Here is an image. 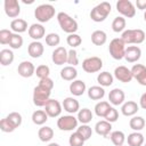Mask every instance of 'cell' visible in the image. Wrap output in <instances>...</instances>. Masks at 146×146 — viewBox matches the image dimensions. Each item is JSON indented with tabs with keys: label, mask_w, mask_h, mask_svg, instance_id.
<instances>
[{
	"label": "cell",
	"mask_w": 146,
	"mask_h": 146,
	"mask_svg": "<svg viewBox=\"0 0 146 146\" xmlns=\"http://www.w3.org/2000/svg\"><path fill=\"white\" fill-rule=\"evenodd\" d=\"M10 29L15 33H23L27 30V22L22 18H15L10 22Z\"/></svg>",
	"instance_id": "cell-25"
},
{
	"label": "cell",
	"mask_w": 146,
	"mask_h": 146,
	"mask_svg": "<svg viewBox=\"0 0 146 146\" xmlns=\"http://www.w3.org/2000/svg\"><path fill=\"white\" fill-rule=\"evenodd\" d=\"M44 47L40 41H32L27 47V52L32 58H39L42 56Z\"/></svg>",
	"instance_id": "cell-19"
},
{
	"label": "cell",
	"mask_w": 146,
	"mask_h": 146,
	"mask_svg": "<svg viewBox=\"0 0 146 146\" xmlns=\"http://www.w3.org/2000/svg\"><path fill=\"white\" fill-rule=\"evenodd\" d=\"M6 117H7L16 128H18V127L22 124V121H23V117H22V115H21L18 112H11V113H9Z\"/></svg>",
	"instance_id": "cell-44"
},
{
	"label": "cell",
	"mask_w": 146,
	"mask_h": 146,
	"mask_svg": "<svg viewBox=\"0 0 146 146\" xmlns=\"http://www.w3.org/2000/svg\"><path fill=\"white\" fill-rule=\"evenodd\" d=\"M84 139H83V137L78 132V131H75V132H73L71 136H70V138H68V143H70V146H83L84 145Z\"/></svg>",
	"instance_id": "cell-38"
},
{
	"label": "cell",
	"mask_w": 146,
	"mask_h": 146,
	"mask_svg": "<svg viewBox=\"0 0 146 146\" xmlns=\"http://www.w3.org/2000/svg\"><path fill=\"white\" fill-rule=\"evenodd\" d=\"M127 141H128L129 146H143L144 145V136L139 131H135V132H131L130 135H128Z\"/></svg>",
	"instance_id": "cell-27"
},
{
	"label": "cell",
	"mask_w": 146,
	"mask_h": 146,
	"mask_svg": "<svg viewBox=\"0 0 146 146\" xmlns=\"http://www.w3.org/2000/svg\"><path fill=\"white\" fill-rule=\"evenodd\" d=\"M91 120H92V112L89 108L84 107L78 112V121L81 122L82 124H88Z\"/></svg>",
	"instance_id": "cell-35"
},
{
	"label": "cell",
	"mask_w": 146,
	"mask_h": 146,
	"mask_svg": "<svg viewBox=\"0 0 146 146\" xmlns=\"http://www.w3.org/2000/svg\"><path fill=\"white\" fill-rule=\"evenodd\" d=\"M136 6L140 10H146V0H137Z\"/></svg>",
	"instance_id": "cell-50"
},
{
	"label": "cell",
	"mask_w": 146,
	"mask_h": 146,
	"mask_svg": "<svg viewBox=\"0 0 146 146\" xmlns=\"http://www.w3.org/2000/svg\"><path fill=\"white\" fill-rule=\"evenodd\" d=\"M125 24H127L125 18L122 17V16H117V17H115V18L113 19V22H112V30H113L114 32H116V33L123 32L124 29H125Z\"/></svg>",
	"instance_id": "cell-37"
},
{
	"label": "cell",
	"mask_w": 146,
	"mask_h": 146,
	"mask_svg": "<svg viewBox=\"0 0 146 146\" xmlns=\"http://www.w3.org/2000/svg\"><path fill=\"white\" fill-rule=\"evenodd\" d=\"M78 76V71L74 66H65L60 70V78L65 81H74Z\"/></svg>",
	"instance_id": "cell-24"
},
{
	"label": "cell",
	"mask_w": 146,
	"mask_h": 146,
	"mask_svg": "<svg viewBox=\"0 0 146 146\" xmlns=\"http://www.w3.org/2000/svg\"><path fill=\"white\" fill-rule=\"evenodd\" d=\"M111 130H112V123L107 122L106 120H100L95 125L96 133L99 136H103V137H107L111 133Z\"/></svg>",
	"instance_id": "cell-22"
},
{
	"label": "cell",
	"mask_w": 146,
	"mask_h": 146,
	"mask_svg": "<svg viewBox=\"0 0 146 146\" xmlns=\"http://www.w3.org/2000/svg\"><path fill=\"white\" fill-rule=\"evenodd\" d=\"M139 106H140L143 110H146V92H144V94L140 96V99H139Z\"/></svg>",
	"instance_id": "cell-51"
},
{
	"label": "cell",
	"mask_w": 146,
	"mask_h": 146,
	"mask_svg": "<svg viewBox=\"0 0 146 146\" xmlns=\"http://www.w3.org/2000/svg\"><path fill=\"white\" fill-rule=\"evenodd\" d=\"M132 78L137 80V82L141 86H146V66L141 64H135L131 67Z\"/></svg>",
	"instance_id": "cell-12"
},
{
	"label": "cell",
	"mask_w": 146,
	"mask_h": 146,
	"mask_svg": "<svg viewBox=\"0 0 146 146\" xmlns=\"http://www.w3.org/2000/svg\"><path fill=\"white\" fill-rule=\"evenodd\" d=\"M113 80H114V76L110 73V72H100L98 75H97V82L99 83L100 87H110L112 86L113 83Z\"/></svg>",
	"instance_id": "cell-29"
},
{
	"label": "cell",
	"mask_w": 146,
	"mask_h": 146,
	"mask_svg": "<svg viewBox=\"0 0 146 146\" xmlns=\"http://www.w3.org/2000/svg\"><path fill=\"white\" fill-rule=\"evenodd\" d=\"M124 99H125V95H124L123 90L120 88H114L108 94V100L114 106L122 105L124 103Z\"/></svg>",
	"instance_id": "cell-17"
},
{
	"label": "cell",
	"mask_w": 146,
	"mask_h": 146,
	"mask_svg": "<svg viewBox=\"0 0 146 146\" xmlns=\"http://www.w3.org/2000/svg\"><path fill=\"white\" fill-rule=\"evenodd\" d=\"M35 66L33 65V63L29 62V60H24L22 62L18 67H17V72L23 78H31L33 74H35Z\"/></svg>",
	"instance_id": "cell-16"
},
{
	"label": "cell",
	"mask_w": 146,
	"mask_h": 146,
	"mask_svg": "<svg viewBox=\"0 0 146 146\" xmlns=\"http://www.w3.org/2000/svg\"><path fill=\"white\" fill-rule=\"evenodd\" d=\"M145 38H146V34L143 30L140 29H128V30H124L122 32V35H121V39L123 40V42L125 44H139V43H143L145 41Z\"/></svg>",
	"instance_id": "cell-1"
},
{
	"label": "cell",
	"mask_w": 146,
	"mask_h": 146,
	"mask_svg": "<svg viewBox=\"0 0 146 146\" xmlns=\"http://www.w3.org/2000/svg\"><path fill=\"white\" fill-rule=\"evenodd\" d=\"M103 67V60L97 56H91L86 58L82 62V68L87 73H96L99 72Z\"/></svg>",
	"instance_id": "cell-7"
},
{
	"label": "cell",
	"mask_w": 146,
	"mask_h": 146,
	"mask_svg": "<svg viewBox=\"0 0 146 146\" xmlns=\"http://www.w3.org/2000/svg\"><path fill=\"white\" fill-rule=\"evenodd\" d=\"M66 42L70 47H72V49H74L75 47H79L82 43V39L79 34L73 33V34H68V36L66 38Z\"/></svg>",
	"instance_id": "cell-39"
},
{
	"label": "cell",
	"mask_w": 146,
	"mask_h": 146,
	"mask_svg": "<svg viewBox=\"0 0 146 146\" xmlns=\"http://www.w3.org/2000/svg\"><path fill=\"white\" fill-rule=\"evenodd\" d=\"M111 9H112V7H111V3L110 2L103 1V2L98 3L90 11V18H91V21H94L96 23L104 22L107 18V16L111 14Z\"/></svg>",
	"instance_id": "cell-2"
},
{
	"label": "cell",
	"mask_w": 146,
	"mask_h": 146,
	"mask_svg": "<svg viewBox=\"0 0 146 146\" xmlns=\"http://www.w3.org/2000/svg\"><path fill=\"white\" fill-rule=\"evenodd\" d=\"M86 83L82 80H74L70 84V92L73 96H82L86 92Z\"/></svg>",
	"instance_id": "cell-23"
},
{
	"label": "cell",
	"mask_w": 146,
	"mask_h": 146,
	"mask_svg": "<svg viewBox=\"0 0 146 146\" xmlns=\"http://www.w3.org/2000/svg\"><path fill=\"white\" fill-rule=\"evenodd\" d=\"M116 10L122 15V17L131 18L136 15V7L130 0H119L116 2Z\"/></svg>",
	"instance_id": "cell-9"
},
{
	"label": "cell",
	"mask_w": 146,
	"mask_h": 146,
	"mask_svg": "<svg viewBox=\"0 0 146 146\" xmlns=\"http://www.w3.org/2000/svg\"><path fill=\"white\" fill-rule=\"evenodd\" d=\"M23 46V38L18 33H13V36L9 42V47L13 49H19Z\"/></svg>",
	"instance_id": "cell-40"
},
{
	"label": "cell",
	"mask_w": 146,
	"mask_h": 146,
	"mask_svg": "<svg viewBox=\"0 0 146 146\" xmlns=\"http://www.w3.org/2000/svg\"><path fill=\"white\" fill-rule=\"evenodd\" d=\"M34 16L40 23H47L55 16V7L50 3H42L35 8Z\"/></svg>",
	"instance_id": "cell-4"
},
{
	"label": "cell",
	"mask_w": 146,
	"mask_h": 146,
	"mask_svg": "<svg viewBox=\"0 0 146 146\" xmlns=\"http://www.w3.org/2000/svg\"><path fill=\"white\" fill-rule=\"evenodd\" d=\"M67 55H68V51L66 50V48L57 47L52 51L51 59H52L54 64H56V65H64L65 63H67Z\"/></svg>",
	"instance_id": "cell-14"
},
{
	"label": "cell",
	"mask_w": 146,
	"mask_h": 146,
	"mask_svg": "<svg viewBox=\"0 0 146 146\" xmlns=\"http://www.w3.org/2000/svg\"><path fill=\"white\" fill-rule=\"evenodd\" d=\"M62 107L63 105L57 100V99H49L47 104L44 105V111L48 114L49 117H57L62 113Z\"/></svg>",
	"instance_id": "cell-10"
},
{
	"label": "cell",
	"mask_w": 146,
	"mask_h": 146,
	"mask_svg": "<svg viewBox=\"0 0 146 146\" xmlns=\"http://www.w3.org/2000/svg\"><path fill=\"white\" fill-rule=\"evenodd\" d=\"M48 114L46 113L44 110H36L32 113V122L36 125H42L47 122L48 120Z\"/></svg>",
	"instance_id": "cell-26"
},
{
	"label": "cell",
	"mask_w": 146,
	"mask_h": 146,
	"mask_svg": "<svg viewBox=\"0 0 146 146\" xmlns=\"http://www.w3.org/2000/svg\"><path fill=\"white\" fill-rule=\"evenodd\" d=\"M104 119H105L107 122H110V123L115 122V121L119 119V112H117V110H115L114 107H111L110 111H108V113L106 114V116H105Z\"/></svg>",
	"instance_id": "cell-48"
},
{
	"label": "cell",
	"mask_w": 146,
	"mask_h": 146,
	"mask_svg": "<svg viewBox=\"0 0 146 146\" xmlns=\"http://www.w3.org/2000/svg\"><path fill=\"white\" fill-rule=\"evenodd\" d=\"M57 21H58V24L60 26V29L68 33V34H73L78 31L79 26H78V22L72 18L68 14L64 13V11H60L57 14Z\"/></svg>",
	"instance_id": "cell-3"
},
{
	"label": "cell",
	"mask_w": 146,
	"mask_h": 146,
	"mask_svg": "<svg viewBox=\"0 0 146 146\" xmlns=\"http://www.w3.org/2000/svg\"><path fill=\"white\" fill-rule=\"evenodd\" d=\"M76 131L83 137L84 140H88V139L91 137V135H92V129H91V127H89L88 124H81V125L76 129Z\"/></svg>",
	"instance_id": "cell-41"
},
{
	"label": "cell",
	"mask_w": 146,
	"mask_h": 146,
	"mask_svg": "<svg viewBox=\"0 0 146 146\" xmlns=\"http://www.w3.org/2000/svg\"><path fill=\"white\" fill-rule=\"evenodd\" d=\"M38 137H39V139H40L41 141H43V143L50 141V140L52 139V137H54V130H52V128L47 127V125L41 127V128L39 129V131H38Z\"/></svg>",
	"instance_id": "cell-31"
},
{
	"label": "cell",
	"mask_w": 146,
	"mask_h": 146,
	"mask_svg": "<svg viewBox=\"0 0 146 146\" xmlns=\"http://www.w3.org/2000/svg\"><path fill=\"white\" fill-rule=\"evenodd\" d=\"M138 111H139V105L132 100L124 102L121 106V112L124 116H133Z\"/></svg>",
	"instance_id": "cell-21"
},
{
	"label": "cell",
	"mask_w": 146,
	"mask_h": 146,
	"mask_svg": "<svg viewBox=\"0 0 146 146\" xmlns=\"http://www.w3.org/2000/svg\"><path fill=\"white\" fill-rule=\"evenodd\" d=\"M14 62V52L10 49H2L0 51V64L2 66H8Z\"/></svg>",
	"instance_id": "cell-32"
},
{
	"label": "cell",
	"mask_w": 146,
	"mask_h": 146,
	"mask_svg": "<svg viewBox=\"0 0 146 146\" xmlns=\"http://www.w3.org/2000/svg\"><path fill=\"white\" fill-rule=\"evenodd\" d=\"M60 42V38L57 33H48L46 35V43L49 46V47H55V46H58Z\"/></svg>",
	"instance_id": "cell-42"
},
{
	"label": "cell",
	"mask_w": 146,
	"mask_h": 146,
	"mask_svg": "<svg viewBox=\"0 0 146 146\" xmlns=\"http://www.w3.org/2000/svg\"><path fill=\"white\" fill-rule=\"evenodd\" d=\"M144 19L146 21V10H145V13H144Z\"/></svg>",
	"instance_id": "cell-53"
},
{
	"label": "cell",
	"mask_w": 146,
	"mask_h": 146,
	"mask_svg": "<svg viewBox=\"0 0 146 146\" xmlns=\"http://www.w3.org/2000/svg\"><path fill=\"white\" fill-rule=\"evenodd\" d=\"M63 107H64V110L67 112V113H70V114H74V113H76V112H79L80 111V104H79V102L75 99V98H73V97H66L64 100H63Z\"/></svg>",
	"instance_id": "cell-20"
},
{
	"label": "cell",
	"mask_w": 146,
	"mask_h": 146,
	"mask_svg": "<svg viewBox=\"0 0 146 146\" xmlns=\"http://www.w3.org/2000/svg\"><path fill=\"white\" fill-rule=\"evenodd\" d=\"M38 86H40V87H42V88H44V89H47V90H50V91H51V90H52V88H54V81H52L50 78L41 79Z\"/></svg>",
	"instance_id": "cell-49"
},
{
	"label": "cell",
	"mask_w": 146,
	"mask_h": 146,
	"mask_svg": "<svg viewBox=\"0 0 146 146\" xmlns=\"http://www.w3.org/2000/svg\"><path fill=\"white\" fill-rule=\"evenodd\" d=\"M67 64H70L71 66H76L79 64V57H78V52L75 49H71L68 50V55H67Z\"/></svg>",
	"instance_id": "cell-47"
},
{
	"label": "cell",
	"mask_w": 146,
	"mask_h": 146,
	"mask_svg": "<svg viewBox=\"0 0 146 146\" xmlns=\"http://www.w3.org/2000/svg\"><path fill=\"white\" fill-rule=\"evenodd\" d=\"M11 36H13V32L10 30L2 29L0 31V43L1 44H9Z\"/></svg>",
	"instance_id": "cell-45"
},
{
	"label": "cell",
	"mask_w": 146,
	"mask_h": 146,
	"mask_svg": "<svg viewBox=\"0 0 146 146\" xmlns=\"http://www.w3.org/2000/svg\"><path fill=\"white\" fill-rule=\"evenodd\" d=\"M144 146H146V144H145V145H144Z\"/></svg>",
	"instance_id": "cell-54"
},
{
	"label": "cell",
	"mask_w": 146,
	"mask_h": 146,
	"mask_svg": "<svg viewBox=\"0 0 146 146\" xmlns=\"http://www.w3.org/2000/svg\"><path fill=\"white\" fill-rule=\"evenodd\" d=\"M0 129H1V131H3V132H13V131L16 129V127H15L7 117H5V119H2V120L0 121Z\"/></svg>",
	"instance_id": "cell-46"
},
{
	"label": "cell",
	"mask_w": 146,
	"mask_h": 146,
	"mask_svg": "<svg viewBox=\"0 0 146 146\" xmlns=\"http://www.w3.org/2000/svg\"><path fill=\"white\" fill-rule=\"evenodd\" d=\"M110 138L115 146H123V144L125 141V135L123 131H120V130L112 131L110 133Z\"/></svg>",
	"instance_id": "cell-34"
},
{
	"label": "cell",
	"mask_w": 146,
	"mask_h": 146,
	"mask_svg": "<svg viewBox=\"0 0 146 146\" xmlns=\"http://www.w3.org/2000/svg\"><path fill=\"white\" fill-rule=\"evenodd\" d=\"M44 33H46V30L41 24L34 23L29 27V35L34 41H39L40 39H42L44 36Z\"/></svg>",
	"instance_id": "cell-18"
},
{
	"label": "cell",
	"mask_w": 146,
	"mask_h": 146,
	"mask_svg": "<svg viewBox=\"0 0 146 146\" xmlns=\"http://www.w3.org/2000/svg\"><path fill=\"white\" fill-rule=\"evenodd\" d=\"M48 146H60L59 144H57V143H50Z\"/></svg>",
	"instance_id": "cell-52"
},
{
	"label": "cell",
	"mask_w": 146,
	"mask_h": 146,
	"mask_svg": "<svg viewBox=\"0 0 146 146\" xmlns=\"http://www.w3.org/2000/svg\"><path fill=\"white\" fill-rule=\"evenodd\" d=\"M105 96V90L100 86H92L88 89V97L92 100H99Z\"/></svg>",
	"instance_id": "cell-30"
},
{
	"label": "cell",
	"mask_w": 146,
	"mask_h": 146,
	"mask_svg": "<svg viewBox=\"0 0 146 146\" xmlns=\"http://www.w3.org/2000/svg\"><path fill=\"white\" fill-rule=\"evenodd\" d=\"M107 40V34L103 30H96L91 33V42L95 46H103Z\"/></svg>",
	"instance_id": "cell-28"
},
{
	"label": "cell",
	"mask_w": 146,
	"mask_h": 146,
	"mask_svg": "<svg viewBox=\"0 0 146 146\" xmlns=\"http://www.w3.org/2000/svg\"><path fill=\"white\" fill-rule=\"evenodd\" d=\"M129 125L135 131H140L145 127V119L143 116H132L129 121Z\"/></svg>",
	"instance_id": "cell-36"
},
{
	"label": "cell",
	"mask_w": 146,
	"mask_h": 146,
	"mask_svg": "<svg viewBox=\"0 0 146 146\" xmlns=\"http://www.w3.org/2000/svg\"><path fill=\"white\" fill-rule=\"evenodd\" d=\"M108 51L110 55L116 59L120 60L122 58H124V54H125V43L123 42V40L121 38H114L108 46Z\"/></svg>",
	"instance_id": "cell-5"
},
{
	"label": "cell",
	"mask_w": 146,
	"mask_h": 146,
	"mask_svg": "<svg viewBox=\"0 0 146 146\" xmlns=\"http://www.w3.org/2000/svg\"><path fill=\"white\" fill-rule=\"evenodd\" d=\"M78 117L73 115H63L57 120V127L62 131H72L73 129L78 128Z\"/></svg>",
	"instance_id": "cell-8"
},
{
	"label": "cell",
	"mask_w": 146,
	"mask_h": 146,
	"mask_svg": "<svg viewBox=\"0 0 146 146\" xmlns=\"http://www.w3.org/2000/svg\"><path fill=\"white\" fill-rule=\"evenodd\" d=\"M111 107H112V106L110 105L108 102H105V100L99 102V103H97V104L95 105V113H96V115L99 116V117H105Z\"/></svg>",
	"instance_id": "cell-33"
},
{
	"label": "cell",
	"mask_w": 146,
	"mask_h": 146,
	"mask_svg": "<svg viewBox=\"0 0 146 146\" xmlns=\"http://www.w3.org/2000/svg\"><path fill=\"white\" fill-rule=\"evenodd\" d=\"M114 76L120 82H123V83H128V82H130L133 79L132 78V73H131V70H129L128 67H125L123 65L115 67V70H114Z\"/></svg>",
	"instance_id": "cell-13"
},
{
	"label": "cell",
	"mask_w": 146,
	"mask_h": 146,
	"mask_svg": "<svg viewBox=\"0 0 146 146\" xmlns=\"http://www.w3.org/2000/svg\"><path fill=\"white\" fill-rule=\"evenodd\" d=\"M49 73H50V68L49 66L47 65H39L35 70V74L36 76L41 80V79H46V78H49Z\"/></svg>",
	"instance_id": "cell-43"
},
{
	"label": "cell",
	"mask_w": 146,
	"mask_h": 146,
	"mask_svg": "<svg viewBox=\"0 0 146 146\" xmlns=\"http://www.w3.org/2000/svg\"><path fill=\"white\" fill-rule=\"evenodd\" d=\"M51 91L47 90L40 86H36L33 89V104L38 107H44L47 102L50 99Z\"/></svg>",
	"instance_id": "cell-6"
},
{
	"label": "cell",
	"mask_w": 146,
	"mask_h": 146,
	"mask_svg": "<svg viewBox=\"0 0 146 146\" xmlns=\"http://www.w3.org/2000/svg\"><path fill=\"white\" fill-rule=\"evenodd\" d=\"M3 8L6 15L10 18H15L21 14V6L17 0H5Z\"/></svg>",
	"instance_id": "cell-11"
},
{
	"label": "cell",
	"mask_w": 146,
	"mask_h": 146,
	"mask_svg": "<svg viewBox=\"0 0 146 146\" xmlns=\"http://www.w3.org/2000/svg\"><path fill=\"white\" fill-rule=\"evenodd\" d=\"M141 57V49L138 46H129L125 48V54H124V59L128 63H136L140 59Z\"/></svg>",
	"instance_id": "cell-15"
}]
</instances>
